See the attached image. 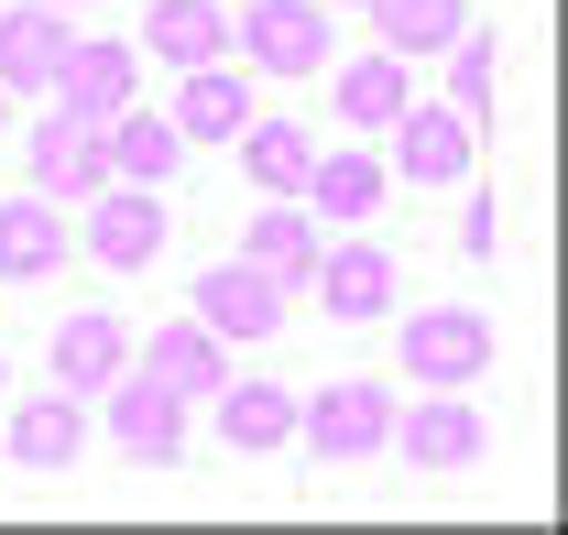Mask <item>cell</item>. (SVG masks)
Instances as JSON below:
<instances>
[{
  "label": "cell",
  "mask_w": 568,
  "mask_h": 535,
  "mask_svg": "<svg viewBox=\"0 0 568 535\" xmlns=\"http://www.w3.org/2000/svg\"><path fill=\"white\" fill-rule=\"evenodd\" d=\"M33 186H44V198H99V186H110V132H99V121H77V110H44V121H33Z\"/></svg>",
  "instance_id": "obj_10"
},
{
  "label": "cell",
  "mask_w": 568,
  "mask_h": 535,
  "mask_svg": "<svg viewBox=\"0 0 568 535\" xmlns=\"http://www.w3.org/2000/svg\"><path fill=\"white\" fill-rule=\"evenodd\" d=\"M44 361H55V394H110V383H121V372H132V339H121V317H99V306H77L67 329H55V350H44Z\"/></svg>",
  "instance_id": "obj_16"
},
{
  "label": "cell",
  "mask_w": 568,
  "mask_h": 535,
  "mask_svg": "<svg viewBox=\"0 0 568 535\" xmlns=\"http://www.w3.org/2000/svg\"><path fill=\"white\" fill-rule=\"evenodd\" d=\"M306 208L317 219H372L383 208V153H317L306 164Z\"/></svg>",
  "instance_id": "obj_25"
},
{
  "label": "cell",
  "mask_w": 568,
  "mask_h": 535,
  "mask_svg": "<svg viewBox=\"0 0 568 535\" xmlns=\"http://www.w3.org/2000/svg\"><path fill=\"white\" fill-rule=\"evenodd\" d=\"M481 361H493V317L481 306H416L405 317V372H416L426 394H470Z\"/></svg>",
  "instance_id": "obj_2"
},
{
  "label": "cell",
  "mask_w": 568,
  "mask_h": 535,
  "mask_svg": "<svg viewBox=\"0 0 568 535\" xmlns=\"http://www.w3.org/2000/svg\"><path fill=\"white\" fill-rule=\"evenodd\" d=\"M77 263V230H67V198H0V284H44V273Z\"/></svg>",
  "instance_id": "obj_9"
},
{
  "label": "cell",
  "mask_w": 568,
  "mask_h": 535,
  "mask_svg": "<svg viewBox=\"0 0 568 535\" xmlns=\"http://www.w3.org/2000/svg\"><path fill=\"white\" fill-rule=\"evenodd\" d=\"M0 394H11V350H0Z\"/></svg>",
  "instance_id": "obj_28"
},
{
  "label": "cell",
  "mask_w": 568,
  "mask_h": 535,
  "mask_svg": "<svg viewBox=\"0 0 568 535\" xmlns=\"http://www.w3.org/2000/svg\"><path fill=\"white\" fill-rule=\"evenodd\" d=\"M230 44L252 55V77L295 88V77L328 67V0H252V11L230 22Z\"/></svg>",
  "instance_id": "obj_1"
},
{
  "label": "cell",
  "mask_w": 568,
  "mask_h": 535,
  "mask_svg": "<svg viewBox=\"0 0 568 535\" xmlns=\"http://www.w3.org/2000/svg\"><path fill=\"white\" fill-rule=\"evenodd\" d=\"M99 132H110V175H121V186H164V175H175V153H186V142H175V121H164V110H121V121H99Z\"/></svg>",
  "instance_id": "obj_24"
},
{
  "label": "cell",
  "mask_w": 568,
  "mask_h": 535,
  "mask_svg": "<svg viewBox=\"0 0 568 535\" xmlns=\"http://www.w3.org/2000/svg\"><path fill=\"white\" fill-rule=\"evenodd\" d=\"M142 99V44H121V33H77L67 67H55V110H77V121H121Z\"/></svg>",
  "instance_id": "obj_4"
},
{
  "label": "cell",
  "mask_w": 568,
  "mask_h": 535,
  "mask_svg": "<svg viewBox=\"0 0 568 535\" xmlns=\"http://www.w3.org/2000/svg\"><path fill=\"white\" fill-rule=\"evenodd\" d=\"M306 284H317V306H328L339 329H372V317L394 306V284H405V273H394V252H383V241H339V252H317V273H306Z\"/></svg>",
  "instance_id": "obj_12"
},
{
  "label": "cell",
  "mask_w": 568,
  "mask_h": 535,
  "mask_svg": "<svg viewBox=\"0 0 568 535\" xmlns=\"http://www.w3.org/2000/svg\"><path fill=\"white\" fill-rule=\"evenodd\" d=\"M110 437H121V460L175 470L186 460V394H164L153 372H121V383H110Z\"/></svg>",
  "instance_id": "obj_7"
},
{
  "label": "cell",
  "mask_w": 568,
  "mask_h": 535,
  "mask_svg": "<svg viewBox=\"0 0 568 535\" xmlns=\"http://www.w3.org/2000/svg\"><path fill=\"white\" fill-rule=\"evenodd\" d=\"M361 11H372V44L405 55V67H416V55H448V44L470 33V0H361Z\"/></svg>",
  "instance_id": "obj_19"
},
{
  "label": "cell",
  "mask_w": 568,
  "mask_h": 535,
  "mask_svg": "<svg viewBox=\"0 0 568 535\" xmlns=\"http://www.w3.org/2000/svg\"><path fill=\"white\" fill-rule=\"evenodd\" d=\"M209 415H219V437H230V448H252V460L295 437V394H284V383H241V372H230V383L209 394Z\"/></svg>",
  "instance_id": "obj_22"
},
{
  "label": "cell",
  "mask_w": 568,
  "mask_h": 535,
  "mask_svg": "<svg viewBox=\"0 0 568 535\" xmlns=\"http://www.w3.org/2000/svg\"><path fill=\"white\" fill-rule=\"evenodd\" d=\"M142 55H164V67H219V55H230V11H219V0H153V11H142Z\"/></svg>",
  "instance_id": "obj_20"
},
{
  "label": "cell",
  "mask_w": 568,
  "mask_h": 535,
  "mask_svg": "<svg viewBox=\"0 0 568 535\" xmlns=\"http://www.w3.org/2000/svg\"><path fill=\"white\" fill-rule=\"evenodd\" d=\"M470 121L448 110V99H405V121H394V175H416V186H459L470 175Z\"/></svg>",
  "instance_id": "obj_13"
},
{
  "label": "cell",
  "mask_w": 568,
  "mask_h": 535,
  "mask_svg": "<svg viewBox=\"0 0 568 535\" xmlns=\"http://www.w3.org/2000/svg\"><path fill=\"white\" fill-rule=\"evenodd\" d=\"M295 437H306L317 460H372V448L394 437V394H383V383H317V394L295 404Z\"/></svg>",
  "instance_id": "obj_3"
},
{
  "label": "cell",
  "mask_w": 568,
  "mask_h": 535,
  "mask_svg": "<svg viewBox=\"0 0 568 535\" xmlns=\"http://www.w3.org/2000/svg\"><path fill=\"white\" fill-rule=\"evenodd\" d=\"M132 350H142V372H153L164 394H186V404H209L219 383H230V339L197 329V317H164V329L132 339Z\"/></svg>",
  "instance_id": "obj_14"
},
{
  "label": "cell",
  "mask_w": 568,
  "mask_h": 535,
  "mask_svg": "<svg viewBox=\"0 0 568 535\" xmlns=\"http://www.w3.org/2000/svg\"><path fill=\"white\" fill-rule=\"evenodd\" d=\"M67 44H77V22L55 11V0H11V11H0V99H33V88H55Z\"/></svg>",
  "instance_id": "obj_11"
},
{
  "label": "cell",
  "mask_w": 568,
  "mask_h": 535,
  "mask_svg": "<svg viewBox=\"0 0 568 535\" xmlns=\"http://www.w3.org/2000/svg\"><path fill=\"white\" fill-rule=\"evenodd\" d=\"M186 317H197V329H219L230 350H263V339L284 329V284H274L263 263H209Z\"/></svg>",
  "instance_id": "obj_6"
},
{
  "label": "cell",
  "mask_w": 568,
  "mask_h": 535,
  "mask_svg": "<svg viewBox=\"0 0 568 535\" xmlns=\"http://www.w3.org/2000/svg\"><path fill=\"white\" fill-rule=\"evenodd\" d=\"M77 208H88V230H77V252H88V263L142 273L153 252H164V198H153V186H121V175H110L99 198H77Z\"/></svg>",
  "instance_id": "obj_5"
},
{
  "label": "cell",
  "mask_w": 568,
  "mask_h": 535,
  "mask_svg": "<svg viewBox=\"0 0 568 535\" xmlns=\"http://www.w3.org/2000/svg\"><path fill=\"white\" fill-rule=\"evenodd\" d=\"M493 67H503V44L481 33V22H470V33L448 44V110H459L470 132H493Z\"/></svg>",
  "instance_id": "obj_26"
},
{
  "label": "cell",
  "mask_w": 568,
  "mask_h": 535,
  "mask_svg": "<svg viewBox=\"0 0 568 535\" xmlns=\"http://www.w3.org/2000/svg\"><path fill=\"white\" fill-rule=\"evenodd\" d=\"M0 460H11V470H77V460H88V404H77V394H33V404H11V426H0Z\"/></svg>",
  "instance_id": "obj_15"
},
{
  "label": "cell",
  "mask_w": 568,
  "mask_h": 535,
  "mask_svg": "<svg viewBox=\"0 0 568 535\" xmlns=\"http://www.w3.org/2000/svg\"><path fill=\"white\" fill-rule=\"evenodd\" d=\"M394 448L416 470H470L493 448V426H481V404L470 394H426V404H394Z\"/></svg>",
  "instance_id": "obj_8"
},
{
  "label": "cell",
  "mask_w": 568,
  "mask_h": 535,
  "mask_svg": "<svg viewBox=\"0 0 568 535\" xmlns=\"http://www.w3.org/2000/svg\"><path fill=\"white\" fill-rule=\"evenodd\" d=\"M186 88H175V142H241V121H252V77H230V55L219 67H175Z\"/></svg>",
  "instance_id": "obj_18"
},
{
  "label": "cell",
  "mask_w": 568,
  "mask_h": 535,
  "mask_svg": "<svg viewBox=\"0 0 568 535\" xmlns=\"http://www.w3.org/2000/svg\"><path fill=\"white\" fill-rule=\"evenodd\" d=\"M55 11H88V0H55Z\"/></svg>",
  "instance_id": "obj_30"
},
{
  "label": "cell",
  "mask_w": 568,
  "mask_h": 535,
  "mask_svg": "<svg viewBox=\"0 0 568 535\" xmlns=\"http://www.w3.org/2000/svg\"><path fill=\"white\" fill-rule=\"evenodd\" d=\"M230 153H241V175H252L263 198H306V164H317V142L295 132V121H263V110H252Z\"/></svg>",
  "instance_id": "obj_23"
},
{
  "label": "cell",
  "mask_w": 568,
  "mask_h": 535,
  "mask_svg": "<svg viewBox=\"0 0 568 535\" xmlns=\"http://www.w3.org/2000/svg\"><path fill=\"white\" fill-rule=\"evenodd\" d=\"M0 132H11V99H0Z\"/></svg>",
  "instance_id": "obj_29"
},
{
  "label": "cell",
  "mask_w": 568,
  "mask_h": 535,
  "mask_svg": "<svg viewBox=\"0 0 568 535\" xmlns=\"http://www.w3.org/2000/svg\"><path fill=\"white\" fill-rule=\"evenodd\" d=\"M405 99H416V67H405V55H383V44L339 67V121H351V132H394V121H405Z\"/></svg>",
  "instance_id": "obj_21"
},
{
  "label": "cell",
  "mask_w": 568,
  "mask_h": 535,
  "mask_svg": "<svg viewBox=\"0 0 568 535\" xmlns=\"http://www.w3.org/2000/svg\"><path fill=\"white\" fill-rule=\"evenodd\" d=\"M493 230H503V219H493V198H470V219H459V252L481 263V252H493Z\"/></svg>",
  "instance_id": "obj_27"
},
{
  "label": "cell",
  "mask_w": 568,
  "mask_h": 535,
  "mask_svg": "<svg viewBox=\"0 0 568 535\" xmlns=\"http://www.w3.org/2000/svg\"><path fill=\"white\" fill-rule=\"evenodd\" d=\"M317 252H328V241H317V208H306V198H263L252 230H241V263H263L274 284H306Z\"/></svg>",
  "instance_id": "obj_17"
}]
</instances>
